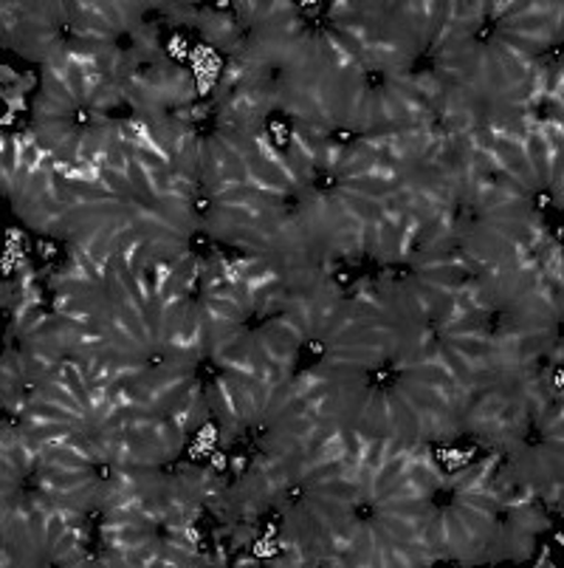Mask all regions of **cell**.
Listing matches in <instances>:
<instances>
[{
	"instance_id": "cell-3",
	"label": "cell",
	"mask_w": 564,
	"mask_h": 568,
	"mask_svg": "<svg viewBox=\"0 0 564 568\" xmlns=\"http://www.w3.org/2000/svg\"><path fill=\"white\" fill-rule=\"evenodd\" d=\"M57 190L60 215L51 241L71 252L155 268L217 257V246L195 215L193 190L139 136L82 175L60 168Z\"/></svg>"
},
{
	"instance_id": "cell-5",
	"label": "cell",
	"mask_w": 564,
	"mask_h": 568,
	"mask_svg": "<svg viewBox=\"0 0 564 568\" xmlns=\"http://www.w3.org/2000/svg\"><path fill=\"white\" fill-rule=\"evenodd\" d=\"M325 312L299 297L266 263L224 261L201 303V348L217 365L248 376L291 374Z\"/></svg>"
},
{
	"instance_id": "cell-1",
	"label": "cell",
	"mask_w": 564,
	"mask_h": 568,
	"mask_svg": "<svg viewBox=\"0 0 564 568\" xmlns=\"http://www.w3.org/2000/svg\"><path fill=\"white\" fill-rule=\"evenodd\" d=\"M266 162L243 184L193 193L215 246L271 268L336 263L403 206L372 144H339L305 128H271Z\"/></svg>"
},
{
	"instance_id": "cell-7",
	"label": "cell",
	"mask_w": 564,
	"mask_h": 568,
	"mask_svg": "<svg viewBox=\"0 0 564 568\" xmlns=\"http://www.w3.org/2000/svg\"><path fill=\"white\" fill-rule=\"evenodd\" d=\"M416 450L365 444L339 566H429L421 546Z\"/></svg>"
},
{
	"instance_id": "cell-8",
	"label": "cell",
	"mask_w": 564,
	"mask_h": 568,
	"mask_svg": "<svg viewBox=\"0 0 564 568\" xmlns=\"http://www.w3.org/2000/svg\"><path fill=\"white\" fill-rule=\"evenodd\" d=\"M421 506V546L434 560H483L496 513L511 484L500 473L496 453L483 447L478 458L441 469L427 450L412 456Z\"/></svg>"
},
{
	"instance_id": "cell-9",
	"label": "cell",
	"mask_w": 564,
	"mask_h": 568,
	"mask_svg": "<svg viewBox=\"0 0 564 568\" xmlns=\"http://www.w3.org/2000/svg\"><path fill=\"white\" fill-rule=\"evenodd\" d=\"M3 38L14 54L40 69L82 60L80 3H7Z\"/></svg>"
},
{
	"instance_id": "cell-4",
	"label": "cell",
	"mask_w": 564,
	"mask_h": 568,
	"mask_svg": "<svg viewBox=\"0 0 564 568\" xmlns=\"http://www.w3.org/2000/svg\"><path fill=\"white\" fill-rule=\"evenodd\" d=\"M558 3H452L438 108L480 128L531 125L542 60L558 40Z\"/></svg>"
},
{
	"instance_id": "cell-2",
	"label": "cell",
	"mask_w": 564,
	"mask_h": 568,
	"mask_svg": "<svg viewBox=\"0 0 564 568\" xmlns=\"http://www.w3.org/2000/svg\"><path fill=\"white\" fill-rule=\"evenodd\" d=\"M291 371L325 433L432 450L465 433V396L434 332L359 301L325 314Z\"/></svg>"
},
{
	"instance_id": "cell-6",
	"label": "cell",
	"mask_w": 564,
	"mask_h": 568,
	"mask_svg": "<svg viewBox=\"0 0 564 568\" xmlns=\"http://www.w3.org/2000/svg\"><path fill=\"white\" fill-rule=\"evenodd\" d=\"M31 144L65 170H93L139 136L133 111L88 60L43 65L29 100ZM142 139V136H139Z\"/></svg>"
}]
</instances>
